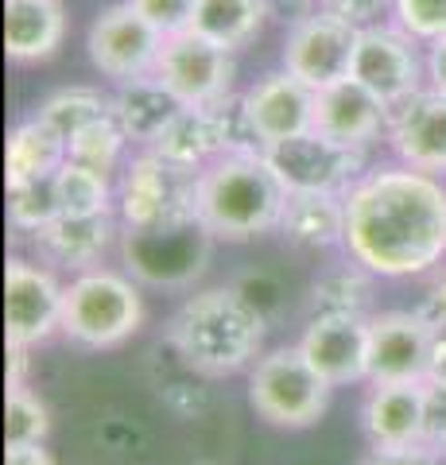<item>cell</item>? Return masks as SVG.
Here are the masks:
<instances>
[{"label":"cell","instance_id":"obj_15","mask_svg":"<svg viewBox=\"0 0 446 465\" xmlns=\"http://www.w3.org/2000/svg\"><path fill=\"white\" fill-rule=\"evenodd\" d=\"M299 349L330 388L369 381V314H314Z\"/></svg>","mask_w":446,"mask_h":465},{"label":"cell","instance_id":"obj_26","mask_svg":"<svg viewBox=\"0 0 446 465\" xmlns=\"http://www.w3.org/2000/svg\"><path fill=\"white\" fill-rule=\"evenodd\" d=\"M203 113H206V124H210L213 159H222V155H261L264 152V136L253 121L244 94L229 90L225 97L203 105Z\"/></svg>","mask_w":446,"mask_h":465},{"label":"cell","instance_id":"obj_16","mask_svg":"<svg viewBox=\"0 0 446 465\" xmlns=\"http://www.w3.org/2000/svg\"><path fill=\"white\" fill-rule=\"evenodd\" d=\"M388 143L400 163L427 174H446V94L423 85L388 113Z\"/></svg>","mask_w":446,"mask_h":465},{"label":"cell","instance_id":"obj_24","mask_svg":"<svg viewBox=\"0 0 446 465\" xmlns=\"http://www.w3.org/2000/svg\"><path fill=\"white\" fill-rule=\"evenodd\" d=\"M268 20V0H198L186 32H198L225 51H241L264 32Z\"/></svg>","mask_w":446,"mask_h":465},{"label":"cell","instance_id":"obj_10","mask_svg":"<svg viewBox=\"0 0 446 465\" xmlns=\"http://www.w3.org/2000/svg\"><path fill=\"white\" fill-rule=\"evenodd\" d=\"M164 43H167V35L148 16H140L128 0L102 8L94 16L90 32H85L90 63L113 82H133V78L155 74Z\"/></svg>","mask_w":446,"mask_h":465},{"label":"cell","instance_id":"obj_4","mask_svg":"<svg viewBox=\"0 0 446 465\" xmlns=\"http://www.w3.org/2000/svg\"><path fill=\"white\" fill-rule=\"evenodd\" d=\"M144 326V295L128 272L90 268L66 283L63 333L82 349H117Z\"/></svg>","mask_w":446,"mask_h":465},{"label":"cell","instance_id":"obj_28","mask_svg":"<svg viewBox=\"0 0 446 465\" xmlns=\"http://www.w3.org/2000/svg\"><path fill=\"white\" fill-rule=\"evenodd\" d=\"M311 307L314 314H369L372 307V272L362 268L357 260L322 272L311 287Z\"/></svg>","mask_w":446,"mask_h":465},{"label":"cell","instance_id":"obj_21","mask_svg":"<svg viewBox=\"0 0 446 465\" xmlns=\"http://www.w3.org/2000/svg\"><path fill=\"white\" fill-rule=\"evenodd\" d=\"M63 39L66 12L59 0H5V54L12 63H43Z\"/></svg>","mask_w":446,"mask_h":465},{"label":"cell","instance_id":"obj_3","mask_svg":"<svg viewBox=\"0 0 446 465\" xmlns=\"http://www.w3.org/2000/svg\"><path fill=\"white\" fill-rule=\"evenodd\" d=\"M287 191L261 155H222L198 171V222L218 241H253L280 229Z\"/></svg>","mask_w":446,"mask_h":465},{"label":"cell","instance_id":"obj_30","mask_svg":"<svg viewBox=\"0 0 446 465\" xmlns=\"http://www.w3.org/2000/svg\"><path fill=\"white\" fill-rule=\"evenodd\" d=\"M59 198H63V213L74 217L117 213V186H113V179L105 171L74 163V159H66L59 167Z\"/></svg>","mask_w":446,"mask_h":465},{"label":"cell","instance_id":"obj_2","mask_svg":"<svg viewBox=\"0 0 446 465\" xmlns=\"http://www.w3.org/2000/svg\"><path fill=\"white\" fill-rule=\"evenodd\" d=\"M268 322L233 287L194 291L171 314L167 341L179 361L198 376H233L261 361Z\"/></svg>","mask_w":446,"mask_h":465},{"label":"cell","instance_id":"obj_23","mask_svg":"<svg viewBox=\"0 0 446 465\" xmlns=\"http://www.w3.org/2000/svg\"><path fill=\"white\" fill-rule=\"evenodd\" d=\"M179 109H183V101L171 94L155 74L121 82V90L113 94V113H117L124 133L133 136V143H140V148H148Z\"/></svg>","mask_w":446,"mask_h":465},{"label":"cell","instance_id":"obj_11","mask_svg":"<svg viewBox=\"0 0 446 465\" xmlns=\"http://www.w3.org/2000/svg\"><path fill=\"white\" fill-rule=\"evenodd\" d=\"M63 295L66 283H59L55 268L39 260L8 256L5 264V338L8 345L35 349L63 333Z\"/></svg>","mask_w":446,"mask_h":465},{"label":"cell","instance_id":"obj_20","mask_svg":"<svg viewBox=\"0 0 446 465\" xmlns=\"http://www.w3.org/2000/svg\"><path fill=\"white\" fill-rule=\"evenodd\" d=\"M314 94L319 90H311L292 70H272V74L256 78L249 90H244L249 113L264 136V148L276 140L311 133L314 128Z\"/></svg>","mask_w":446,"mask_h":465},{"label":"cell","instance_id":"obj_37","mask_svg":"<svg viewBox=\"0 0 446 465\" xmlns=\"http://www.w3.org/2000/svg\"><path fill=\"white\" fill-rule=\"evenodd\" d=\"M362 465H446V458L439 454L431 442H415V446H372L362 458Z\"/></svg>","mask_w":446,"mask_h":465},{"label":"cell","instance_id":"obj_46","mask_svg":"<svg viewBox=\"0 0 446 465\" xmlns=\"http://www.w3.org/2000/svg\"><path fill=\"white\" fill-rule=\"evenodd\" d=\"M194 465H213V461H194Z\"/></svg>","mask_w":446,"mask_h":465},{"label":"cell","instance_id":"obj_7","mask_svg":"<svg viewBox=\"0 0 446 465\" xmlns=\"http://www.w3.org/2000/svg\"><path fill=\"white\" fill-rule=\"evenodd\" d=\"M117 217L133 229L198 222V171L167 163L152 148L136 152L117 179Z\"/></svg>","mask_w":446,"mask_h":465},{"label":"cell","instance_id":"obj_22","mask_svg":"<svg viewBox=\"0 0 446 465\" xmlns=\"http://www.w3.org/2000/svg\"><path fill=\"white\" fill-rule=\"evenodd\" d=\"M280 232L295 249H334L345 241V194H326V191H299L287 194Z\"/></svg>","mask_w":446,"mask_h":465},{"label":"cell","instance_id":"obj_19","mask_svg":"<svg viewBox=\"0 0 446 465\" xmlns=\"http://www.w3.org/2000/svg\"><path fill=\"white\" fill-rule=\"evenodd\" d=\"M121 217L117 213H97V217H74L63 213L51 225L32 232V249L47 268L63 272H90L102 264V256L113 249V241L121 237Z\"/></svg>","mask_w":446,"mask_h":465},{"label":"cell","instance_id":"obj_42","mask_svg":"<svg viewBox=\"0 0 446 465\" xmlns=\"http://www.w3.org/2000/svg\"><path fill=\"white\" fill-rule=\"evenodd\" d=\"M319 8H322V0H268L272 20H283L287 27L299 24V20H307V16H314Z\"/></svg>","mask_w":446,"mask_h":465},{"label":"cell","instance_id":"obj_5","mask_svg":"<svg viewBox=\"0 0 446 465\" xmlns=\"http://www.w3.org/2000/svg\"><path fill=\"white\" fill-rule=\"evenodd\" d=\"M330 391L334 388L322 381V372L303 357L299 345L261 353V361L249 372V403L272 427H314L330 407Z\"/></svg>","mask_w":446,"mask_h":465},{"label":"cell","instance_id":"obj_1","mask_svg":"<svg viewBox=\"0 0 446 465\" xmlns=\"http://www.w3.org/2000/svg\"><path fill=\"white\" fill-rule=\"evenodd\" d=\"M350 260L381 280H411L446 256V183L408 163L372 167L345 191Z\"/></svg>","mask_w":446,"mask_h":465},{"label":"cell","instance_id":"obj_12","mask_svg":"<svg viewBox=\"0 0 446 465\" xmlns=\"http://www.w3.org/2000/svg\"><path fill=\"white\" fill-rule=\"evenodd\" d=\"M155 78H160L183 105L203 109L233 90L237 63H233V51L203 39L198 32H179V35H167L160 63H155Z\"/></svg>","mask_w":446,"mask_h":465},{"label":"cell","instance_id":"obj_8","mask_svg":"<svg viewBox=\"0 0 446 465\" xmlns=\"http://www.w3.org/2000/svg\"><path fill=\"white\" fill-rule=\"evenodd\" d=\"M268 167L276 171L287 194L299 191H326V194H345L353 183H362L369 167V148L357 143H338L322 133H303L287 136L264 148Z\"/></svg>","mask_w":446,"mask_h":465},{"label":"cell","instance_id":"obj_29","mask_svg":"<svg viewBox=\"0 0 446 465\" xmlns=\"http://www.w3.org/2000/svg\"><path fill=\"white\" fill-rule=\"evenodd\" d=\"M113 113V97L102 94V90H94V85H66V90H55L47 101L39 105L35 116H43L55 133L66 136H78L85 124H94V121H102V116Z\"/></svg>","mask_w":446,"mask_h":465},{"label":"cell","instance_id":"obj_32","mask_svg":"<svg viewBox=\"0 0 446 465\" xmlns=\"http://www.w3.org/2000/svg\"><path fill=\"white\" fill-rule=\"evenodd\" d=\"M128 143H133V136L124 133V124L117 121V113H109L102 116V121H94V124H85L78 136H70L66 143V159H74V163H85V167H94V171H121L124 167V152H128Z\"/></svg>","mask_w":446,"mask_h":465},{"label":"cell","instance_id":"obj_17","mask_svg":"<svg viewBox=\"0 0 446 465\" xmlns=\"http://www.w3.org/2000/svg\"><path fill=\"white\" fill-rule=\"evenodd\" d=\"M427 407L431 384L427 381H384L372 384L362 403V427L372 446H415L427 442Z\"/></svg>","mask_w":446,"mask_h":465},{"label":"cell","instance_id":"obj_6","mask_svg":"<svg viewBox=\"0 0 446 465\" xmlns=\"http://www.w3.org/2000/svg\"><path fill=\"white\" fill-rule=\"evenodd\" d=\"M213 232L203 222H179V225H155V229H133L121 225L117 249L121 264L136 283L148 287H194L210 268Z\"/></svg>","mask_w":446,"mask_h":465},{"label":"cell","instance_id":"obj_9","mask_svg":"<svg viewBox=\"0 0 446 465\" xmlns=\"http://www.w3.org/2000/svg\"><path fill=\"white\" fill-rule=\"evenodd\" d=\"M423 43L408 35L400 24H372L357 32L350 78L372 90L388 109L408 101L427 85V54H420Z\"/></svg>","mask_w":446,"mask_h":465},{"label":"cell","instance_id":"obj_39","mask_svg":"<svg viewBox=\"0 0 446 465\" xmlns=\"http://www.w3.org/2000/svg\"><path fill=\"white\" fill-rule=\"evenodd\" d=\"M427 442L446 458V391L431 388V407H427Z\"/></svg>","mask_w":446,"mask_h":465},{"label":"cell","instance_id":"obj_45","mask_svg":"<svg viewBox=\"0 0 446 465\" xmlns=\"http://www.w3.org/2000/svg\"><path fill=\"white\" fill-rule=\"evenodd\" d=\"M427 384L446 391V333L435 338V349H431V365H427Z\"/></svg>","mask_w":446,"mask_h":465},{"label":"cell","instance_id":"obj_25","mask_svg":"<svg viewBox=\"0 0 446 465\" xmlns=\"http://www.w3.org/2000/svg\"><path fill=\"white\" fill-rule=\"evenodd\" d=\"M66 136H59L55 128L32 116V121L16 124L8 133L5 143V183H20V179H39V174H55L66 163Z\"/></svg>","mask_w":446,"mask_h":465},{"label":"cell","instance_id":"obj_40","mask_svg":"<svg viewBox=\"0 0 446 465\" xmlns=\"http://www.w3.org/2000/svg\"><path fill=\"white\" fill-rule=\"evenodd\" d=\"M5 465H59L43 442H5Z\"/></svg>","mask_w":446,"mask_h":465},{"label":"cell","instance_id":"obj_18","mask_svg":"<svg viewBox=\"0 0 446 465\" xmlns=\"http://www.w3.org/2000/svg\"><path fill=\"white\" fill-rule=\"evenodd\" d=\"M388 113L392 109L372 90H365L362 82L342 78L314 94V133H322L338 143L369 148V143L388 136Z\"/></svg>","mask_w":446,"mask_h":465},{"label":"cell","instance_id":"obj_34","mask_svg":"<svg viewBox=\"0 0 446 465\" xmlns=\"http://www.w3.org/2000/svg\"><path fill=\"white\" fill-rule=\"evenodd\" d=\"M392 24L427 47L446 35V0H392Z\"/></svg>","mask_w":446,"mask_h":465},{"label":"cell","instance_id":"obj_35","mask_svg":"<svg viewBox=\"0 0 446 465\" xmlns=\"http://www.w3.org/2000/svg\"><path fill=\"white\" fill-rule=\"evenodd\" d=\"M229 287H233L237 295H241L244 302H249V307H253L256 314H261L268 326H272V322H276V318L283 314V302H287V295H283V287H280L276 275H268V272H256V268H253V272H241L237 280L229 283Z\"/></svg>","mask_w":446,"mask_h":465},{"label":"cell","instance_id":"obj_31","mask_svg":"<svg viewBox=\"0 0 446 465\" xmlns=\"http://www.w3.org/2000/svg\"><path fill=\"white\" fill-rule=\"evenodd\" d=\"M8 186V222L20 232L32 237L35 229L51 225L55 217H63V198H59V171L39 174V179H20L5 183Z\"/></svg>","mask_w":446,"mask_h":465},{"label":"cell","instance_id":"obj_33","mask_svg":"<svg viewBox=\"0 0 446 465\" xmlns=\"http://www.w3.org/2000/svg\"><path fill=\"white\" fill-rule=\"evenodd\" d=\"M51 434V411L32 388H12L5 400V442H43Z\"/></svg>","mask_w":446,"mask_h":465},{"label":"cell","instance_id":"obj_27","mask_svg":"<svg viewBox=\"0 0 446 465\" xmlns=\"http://www.w3.org/2000/svg\"><path fill=\"white\" fill-rule=\"evenodd\" d=\"M148 148H152L155 155H164L167 163H175V167L203 171L206 163H213V140H210L206 113L194 109V105H183V109L167 121L164 133L148 143Z\"/></svg>","mask_w":446,"mask_h":465},{"label":"cell","instance_id":"obj_14","mask_svg":"<svg viewBox=\"0 0 446 465\" xmlns=\"http://www.w3.org/2000/svg\"><path fill=\"white\" fill-rule=\"evenodd\" d=\"M439 333L420 311L369 314V384L384 381H427L431 349Z\"/></svg>","mask_w":446,"mask_h":465},{"label":"cell","instance_id":"obj_38","mask_svg":"<svg viewBox=\"0 0 446 465\" xmlns=\"http://www.w3.org/2000/svg\"><path fill=\"white\" fill-rule=\"evenodd\" d=\"M322 8L362 32V27L381 24L384 12H392V0H322Z\"/></svg>","mask_w":446,"mask_h":465},{"label":"cell","instance_id":"obj_36","mask_svg":"<svg viewBox=\"0 0 446 465\" xmlns=\"http://www.w3.org/2000/svg\"><path fill=\"white\" fill-rule=\"evenodd\" d=\"M128 5H133L140 16H148L164 35H179L191 27L198 0H128Z\"/></svg>","mask_w":446,"mask_h":465},{"label":"cell","instance_id":"obj_41","mask_svg":"<svg viewBox=\"0 0 446 465\" xmlns=\"http://www.w3.org/2000/svg\"><path fill=\"white\" fill-rule=\"evenodd\" d=\"M420 314L427 318V326L435 330V333H446V272L435 280V287H431V295L423 299Z\"/></svg>","mask_w":446,"mask_h":465},{"label":"cell","instance_id":"obj_13","mask_svg":"<svg viewBox=\"0 0 446 465\" xmlns=\"http://www.w3.org/2000/svg\"><path fill=\"white\" fill-rule=\"evenodd\" d=\"M353 47H357V27L338 20L334 12L319 8L314 16L287 27L283 70H292L295 78H303L311 90H322V85L350 78Z\"/></svg>","mask_w":446,"mask_h":465},{"label":"cell","instance_id":"obj_43","mask_svg":"<svg viewBox=\"0 0 446 465\" xmlns=\"http://www.w3.org/2000/svg\"><path fill=\"white\" fill-rule=\"evenodd\" d=\"M427 85L446 94V35L427 43Z\"/></svg>","mask_w":446,"mask_h":465},{"label":"cell","instance_id":"obj_44","mask_svg":"<svg viewBox=\"0 0 446 465\" xmlns=\"http://www.w3.org/2000/svg\"><path fill=\"white\" fill-rule=\"evenodd\" d=\"M32 349L27 345H8V391L12 388H27V369H32Z\"/></svg>","mask_w":446,"mask_h":465}]
</instances>
